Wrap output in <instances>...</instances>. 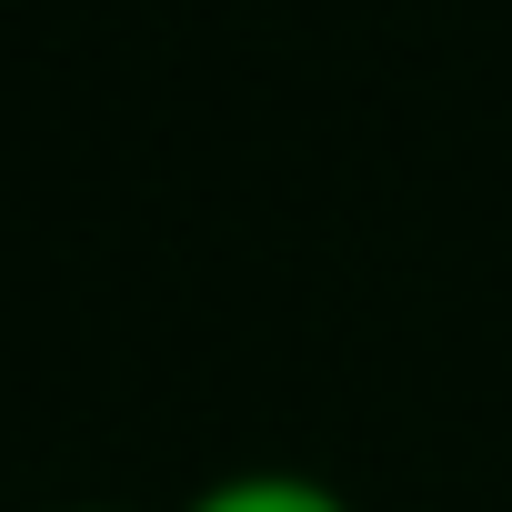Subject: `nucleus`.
I'll return each instance as SVG.
<instances>
[{"instance_id": "f257e3e1", "label": "nucleus", "mask_w": 512, "mask_h": 512, "mask_svg": "<svg viewBox=\"0 0 512 512\" xmlns=\"http://www.w3.org/2000/svg\"><path fill=\"white\" fill-rule=\"evenodd\" d=\"M181 512H362L342 482H322V472H302V462H241V472H221V482H201Z\"/></svg>"}, {"instance_id": "f03ea898", "label": "nucleus", "mask_w": 512, "mask_h": 512, "mask_svg": "<svg viewBox=\"0 0 512 512\" xmlns=\"http://www.w3.org/2000/svg\"><path fill=\"white\" fill-rule=\"evenodd\" d=\"M51 512H121V502H51Z\"/></svg>"}]
</instances>
